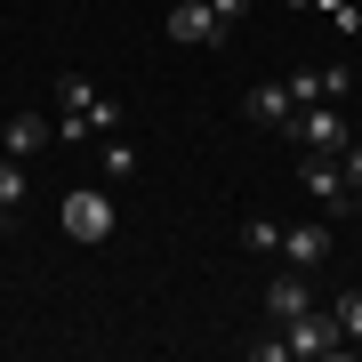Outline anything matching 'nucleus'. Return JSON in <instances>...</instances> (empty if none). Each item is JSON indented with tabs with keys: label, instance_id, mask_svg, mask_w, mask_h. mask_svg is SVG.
<instances>
[{
	"label": "nucleus",
	"instance_id": "obj_1",
	"mask_svg": "<svg viewBox=\"0 0 362 362\" xmlns=\"http://www.w3.org/2000/svg\"><path fill=\"white\" fill-rule=\"evenodd\" d=\"M121 129V105L97 97L89 73H57V145H89V137H113Z\"/></svg>",
	"mask_w": 362,
	"mask_h": 362
},
{
	"label": "nucleus",
	"instance_id": "obj_2",
	"mask_svg": "<svg viewBox=\"0 0 362 362\" xmlns=\"http://www.w3.org/2000/svg\"><path fill=\"white\" fill-rule=\"evenodd\" d=\"M282 137L298 145V153H346L354 145V105H298Z\"/></svg>",
	"mask_w": 362,
	"mask_h": 362
},
{
	"label": "nucleus",
	"instance_id": "obj_3",
	"mask_svg": "<svg viewBox=\"0 0 362 362\" xmlns=\"http://www.w3.org/2000/svg\"><path fill=\"white\" fill-rule=\"evenodd\" d=\"M282 346L290 362H330V354H346V330H338V314H298V322H282Z\"/></svg>",
	"mask_w": 362,
	"mask_h": 362
},
{
	"label": "nucleus",
	"instance_id": "obj_4",
	"mask_svg": "<svg viewBox=\"0 0 362 362\" xmlns=\"http://www.w3.org/2000/svg\"><path fill=\"white\" fill-rule=\"evenodd\" d=\"M169 40H177V49H226L233 25L209 8V0H177V8H169Z\"/></svg>",
	"mask_w": 362,
	"mask_h": 362
},
{
	"label": "nucleus",
	"instance_id": "obj_5",
	"mask_svg": "<svg viewBox=\"0 0 362 362\" xmlns=\"http://www.w3.org/2000/svg\"><path fill=\"white\" fill-rule=\"evenodd\" d=\"M57 218H65V233H73V242H89V250H97V242H113V202H105L97 185H73Z\"/></svg>",
	"mask_w": 362,
	"mask_h": 362
},
{
	"label": "nucleus",
	"instance_id": "obj_6",
	"mask_svg": "<svg viewBox=\"0 0 362 362\" xmlns=\"http://www.w3.org/2000/svg\"><path fill=\"white\" fill-rule=\"evenodd\" d=\"M362 89V73L346 65H306V73H290V105H354Z\"/></svg>",
	"mask_w": 362,
	"mask_h": 362
},
{
	"label": "nucleus",
	"instance_id": "obj_7",
	"mask_svg": "<svg viewBox=\"0 0 362 362\" xmlns=\"http://www.w3.org/2000/svg\"><path fill=\"white\" fill-rule=\"evenodd\" d=\"M330 250H338L330 218H298V226H282V258H290L298 274H322V266H330Z\"/></svg>",
	"mask_w": 362,
	"mask_h": 362
},
{
	"label": "nucleus",
	"instance_id": "obj_8",
	"mask_svg": "<svg viewBox=\"0 0 362 362\" xmlns=\"http://www.w3.org/2000/svg\"><path fill=\"white\" fill-rule=\"evenodd\" d=\"M298 185H306V202H322V209H346V161L338 153H298Z\"/></svg>",
	"mask_w": 362,
	"mask_h": 362
},
{
	"label": "nucleus",
	"instance_id": "obj_9",
	"mask_svg": "<svg viewBox=\"0 0 362 362\" xmlns=\"http://www.w3.org/2000/svg\"><path fill=\"white\" fill-rule=\"evenodd\" d=\"M242 113L258 121V129H290V113H298V105H290V81H258V89L242 97Z\"/></svg>",
	"mask_w": 362,
	"mask_h": 362
},
{
	"label": "nucleus",
	"instance_id": "obj_10",
	"mask_svg": "<svg viewBox=\"0 0 362 362\" xmlns=\"http://www.w3.org/2000/svg\"><path fill=\"white\" fill-rule=\"evenodd\" d=\"M306 306H314V290H306V274H298V266L266 282V314H274V322H298Z\"/></svg>",
	"mask_w": 362,
	"mask_h": 362
},
{
	"label": "nucleus",
	"instance_id": "obj_11",
	"mask_svg": "<svg viewBox=\"0 0 362 362\" xmlns=\"http://www.w3.org/2000/svg\"><path fill=\"white\" fill-rule=\"evenodd\" d=\"M40 145H57V121H40V113H16L8 129H0V153H16V161H33Z\"/></svg>",
	"mask_w": 362,
	"mask_h": 362
},
{
	"label": "nucleus",
	"instance_id": "obj_12",
	"mask_svg": "<svg viewBox=\"0 0 362 362\" xmlns=\"http://www.w3.org/2000/svg\"><path fill=\"white\" fill-rule=\"evenodd\" d=\"M25 194H33L25 161H16V153H0V209H25Z\"/></svg>",
	"mask_w": 362,
	"mask_h": 362
},
{
	"label": "nucleus",
	"instance_id": "obj_13",
	"mask_svg": "<svg viewBox=\"0 0 362 362\" xmlns=\"http://www.w3.org/2000/svg\"><path fill=\"white\" fill-rule=\"evenodd\" d=\"M242 250H250V258H282V226H274V218H250L242 226Z\"/></svg>",
	"mask_w": 362,
	"mask_h": 362
},
{
	"label": "nucleus",
	"instance_id": "obj_14",
	"mask_svg": "<svg viewBox=\"0 0 362 362\" xmlns=\"http://www.w3.org/2000/svg\"><path fill=\"white\" fill-rule=\"evenodd\" d=\"M338 330H346V354H362V290H338Z\"/></svg>",
	"mask_w": 362,
	"mask_h": 362
},
{
	"label": "nucleus",
	"instance_id": "obj_15",
	"mask_svg": "<svg viewBox=\"0 0 362 362\" xmlns=\"http://www.w3.org/2000/svg\"><path fill=\"white\" fill-rule=\"evenodd\" d=\"M97 153H105V177H113V185H129V177H137V145H121V137H105Z\"/></svg>",
	"mask_w": 362,
	"mask_h": 362
},
{
	"label": "nucleus",
	"instance_id": "obj_16",
	"mask_svg": "<svg viewBox=\"0 0 362 362\" xmlns=\"http://www.w3.org/2000/svg\"><path fill=\"white\" fill-rule=\"evenodd\" d=\"M338 161H346V185H362V137H354V145H346Z\"/></svg>",
	"mask_w": 362,
	"mask_h": 362
},
{
	"label": "nucleus",
	"instance_id": "obj_17",
	"mask_svg": "<svg viewBox=\"0 0 362 362\" xmlns=\"http://www.w3.org/2000/svg\"><path fill=\"white\" fill-rule=\"evenodd\" d=\"M209 8H218V16H226V25H233V16H242V8H250V0H209Z\"/></svg>",
	"mask_w": 362,
	"mask_h": 362
},
{
	"label": "nucleus",
	"instance_id": "obj_18",
	"mask_svg": "<svg viewBox=\"0 0 362 362\" xmlns=\"http://www.w3.org/2000/svg\"><path fill=\"white\" fill-rule=\"evenodd\" d=\"M354 137H362V105H354Z\"/></svg>",
	"mask_w": 362,
	"mask_h": 362
},
{
	"label": "nucleus",
	"instance_id": "obj_19",
	"mask_svg": "<svg viewBox=\"0 0 362 362\" xmlns=\"http://www.w3.org/2000/svg\"><path fill=\"white\" fill-rule=\"evenodd\" d=\"M0 218H8V209H0Z\"/></svg>",
	"mask_w": 362,
	"mask_h": 362
}]
</instances>
